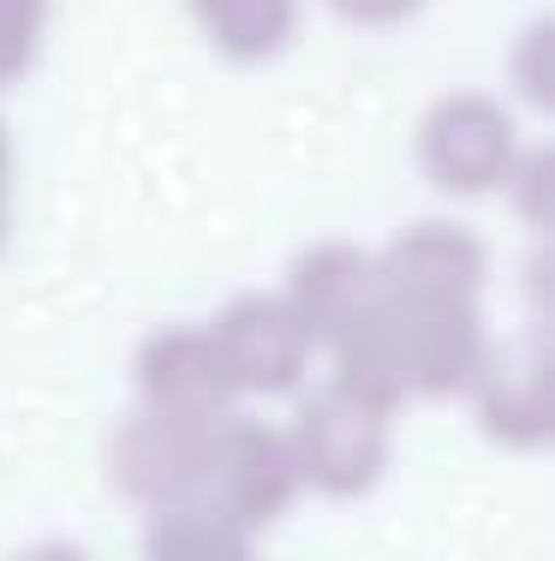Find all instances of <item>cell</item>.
Listing matches in <instances>:
<instances>
[{
  "mask_svg": "<svg viewBox=\"0 0 555 561\" xmlns=\"http://www.w3.org/2000/svg\"><path fill=\"white\" fill-rule=\"evenodd\" d=\"M7 221H12V144L0 126V245H7Z\"/></svg>",
  "mask_w": 555,
  "mask_h": 561,
  "instance_id": "obj_13",
  "label": "cell"
},
{
  "mask_svg": "<svg viewBox=\"0 0 555 561\" xmlns=\"http://www.w3.org/2000/svg\"><path fill=\"white\" fill-rule=\"evenodd\" d=\"M43 31H48V0H0V90L19 84L36 66Z\"/></svg>",
  "mask_w": 555,
  "mask_h": 561,
  "instance_id": "obj_11",
  "label": "cell"
},
{
  "mask_svg": "<svg viewBox=\"0 0 555 561\" xmlns=\"http://www.w3.org/2000/svg\"><path fill=\"white\" fill-rule=\"evenodd\" d=\"M299 496V472H293V448L287 431L251 419V412H221L209 424V448H204V484H197V507L233 531H263L293 507Z\"/></svg>",
  "mask_w": 555,
  "mask_h": 561,
  "instance_id": "obj_1",
  "label": "cell"
},
{
  "mask_svg": "<svg viewBox=\"0 0 555 561\" xmlns=\"http://www.w3.org/2000/svg\"><path fill=\"white\" fill-rule=\"evenodd\" d=\"M12 561H90L84 550H72V543H36V550L12 556Z\"/></svg>",
  "mask_w": 555,
  "mask_h": 561,
  "instance_id": "obj_14",
  "label": "cell"
},
{
  "mask_svg": "<svg viewBox=\"0 0 555 561\" xmlns=\"http://www.w3.org/2000/svg\"><path fill=\"white\" fill-rule=\"evenodd\" d=\"M204 329L221 353L233 400L240 394H293L311 370V353H316V341L305 335L299 311L281 293H240Z\"/></svg>",
  "mask_w": 555,
  "mask_h": 561,
  "instance_id": "obj_5",
  "label": "cell"
},
{
  "mask_svg": "<svg viewBox=\"0 0 555 561\" xmlns=\"http://www.w3.org/2000/svg\"><path fill=\"white\" fill-rule=\"evenodd\" d=\"M245 561H257V556H245Z\"/></svg>",
  "mask_w": 555,
  "mask_h": 561,
  "instance_id": "obj_15",
  "label": "cell"
},
{
  "mask_svg": "<svg viewBox=\"0 0 555 561\" xmlns=\"http://www.w3.org/2000/svg\"><path fill=\"white\" fill-rule=\"evenodd\" d=\"M216 419H180V412L138 407L108 443L114 490H120L126 502H138L143 514H180V507H197L204 448H209V424Z\"/></svg>",
  "mask_w": 555,
  "mask_h": 561,
  "instance_id": "obj_4",
  "label": "cell"
},
{
  "mask_svg": "<svg viewBox=\"0 0 555 561\" xmlns=\"http://www.w3.org/2000/svg\"><path fill=\"white\" fill-rule=\"evenodd\" d=\"M131 382H138V407H150V412H180V419L233 412L228 370H221V353H216V341H209L204 323L155 329V335L138 346Z\"/></svg>",
  "mask_w": 555,
  "mask_h": 561,
  "instance_id": "obj_7",
  "label": "cell"
},
{
  "mask_svg": "<svg viewBox=\"0 0 555 561\" xmlns=\"http://www.w3.org/2000/svg\"><path fill=\"white\" fill-rule=\"evenodd\" d=\"M328 7L352 24H401V19H413L425 0H328Z\"/></svg>",
  "mask_w": 555,
  "mask_h": 561,
  "instance_id": "obj_12",
  "label": "cell"
},
{
  "mask_svg": "<svg viewBox=\"0 0 555 561\" xmlns=\"http://www.w3.org/2000/svg\"><path fill=\"white\" fill-rule=\"evenodd\" d=\"M370 287H377V270H370V251L347 245V239H328V245H311L305 257L293 263V280H287L281 299L299 311L305 335L323 346L340 323L365 311Z\"/></svg>",
  "mask_w": 555,
  "mask_h": 561,
  "instance_id": "obj_8",
  "label": "cell"
},
{
  "mask_svg": "<svg viewBox=\"0 0 555 561\" xmlns=\"http://www.w3.org/2000/svg\"><path fill=\"white\" fill-rule=\"evenodd\" d=\"M192 19L216 43V55L257 66L275 60L299 31V0H192Z\"/></svg>",
  "mask_w": 555,
  "mask_h": 561,
  "instance_id": "obj_10",
  "label": "cell"
},
{
  "mask_svg": "<svg viewBox=\"0 0 555 561\" xmlns=\"http://www.w3.org/2000/svg\"><path fill=\"white\" fill-rule=\"evenodd\" d=\"M478 412L508 448H537L550 436V370L537 353H490V365L472 382Z\"/></svg>",
  "mask_w": 555,
  "mask_h": 561,
  "instance_id": "obj_9",
  "label": "cell"
},
{
  "mask_svg": "<svg viewBox=\"0 0 555 561\" xmlns=\"http://www.w3.org/2000/svg\"><path fill=\"white\" fill-rule=\"evenodd\" d=\"M418 168L436 192H454V197H484L501 192L508 173L520 168V126L513 114L501 108L496 96L484 90H454L442 96L436 108L418 119Z\"/></svg>",
  "mask_w": 555,
  "mask_h": 561,
  "instance_id": "obj_3",
  "label": "cell"
},
{
  "mask_svg": "<svg viewBox=\"0 0 555 561\" xmlns=\"http://www.w3.org/2000/svg\"><path fill=\"white\" fill-rule=\"evenodd\" d=\"M389 419L394 412L347 394L340 382H323L287 431L299 490H316V496L335 502L377 490V478L389 472Z\"/></svg>",
  "mask_w": 555,
  "mask_h": 561,
  "instance_id": "obj_2",
  "label": "cell"
},
{
  "mask_svg": "<svg viewBox=\"0 0 555 561\" xmlns=\"http://www.w3.org/2000/svg\"><path fill=\"white\" fill-rule=\"evenodd\" d=\"M377 287L394 299H484V245L454 221L401 227L382 251H370Z\"/></svg>",
  "mask_w": 555,
  "mask_h": 561,
  "instance_id": "obj_6",
  "label": "cell"
}]
</instances>
